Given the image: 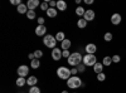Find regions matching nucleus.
Returning <instances> with one entry per match:
<instances>
[{"mask_svg":"<svg viewBox=\"0 0 126 93\" xmlns=\"http://www.w3.org/2000/svg\"><path fill=\"white\" fill-rule=\"evenodd\" d=\"M67 86H68V88H71V89H76V88L82 87L83 83H82V79H81L78 76H72V77L67 80Z\"/></svg>","mask_w":126,"mask_h":93,"instance_id":"f03ea898","label":"nucleus"},{"mask_svg":"<svg viewBox=\"0 0 126 93\" xmlns=\"http://www.w3.org/2000/svg\"><path fill=\"white\" fill-rule=\"evenodd\" d=\"M57 76H58V78H61V79L68 80V79L72 77L71 69H68L67 67H59V68L57 69Z\"/></svg>","mask_w":126,"mask_h":93,"instance_id":"7ed1b4c3","label":"nucleus"},{"mask_svg":"<svg viewBox=\"0 0 126 93\" xmlns=\"http://www.w3.org/2000/svg\"><path fill=\"white\" fill-rule=\"evenodd\" d=\"M82 63L85 64L86 67H93L94 64L97 63V58H96L94 54H86L85 57H83Z\"/></svg>","mask_w":126,"mask_h":93,"instance_id":"39448f33","label":"nucleus"},{"mask_svg":"<svg viewBox=\"0 0 126 93\" xmlns=\"http://www.w3.org/2000/svg\"><path fill=\"white\" fill-rule=\"evenodd\" d=\"M85 50H86V54H94L97 52V45L93 43H90L85 47Z\"/></svg>","mask_w":126,"mask_h":93,"instance_id":"0eeeda50","label":"nucleus"},{"mask_svg":"<svg viewBox=\"0 0 126 93\" xmlns=\"http://www.w3.org/2000/svg\"><path fill=\"white\" fill-rule=\"evenodd\" d=\"M121 20H122V18H121V15H120L119 13L112 14V16H111V23H112L113 25H119V24L121 23Z\"/></svg>","mask_w":126,"mask_h":93,"instance_id":"9b49d317","label":"nucleus"},{"mask_svg":"<svg viewBox=\"0 0 126 93\" xmlns=\"http://www.w3.org/2000/svg\"><path fill=\"white\" fill-rule=\"evenodd\" d=\"M46 32H47V28L44 27V25H37V28H35V34L38 35V37H46Z\"/></svg>","mask_w":126,"mask_h":93,"instance_id":"f8f14e48","label":"nucleus"},{"mask_svg":"<svg viewBox=\"0 0 126 93\" xmlns=\"http://www.w3.org/2000/svg\"><path fill=\"white\" fill-rule=\"evenodd\" d=\"M48 5H49V3H48V1L42 3V4H40V9H42V10H44V12H47V10L49 9V6H48Z\"/></svg>","mask_w":126,"mask_h":93,"instance_id":"7c9ffc66","label":"nucleus"},{"mask_svg":"<svg viewBox=\"0 0 126 93\" xmlns=\"http://www.w3.org/2000/svg\"><path fill=\"white\" fill-rule=\"evenodd\" d=\"M29 93H40V89L38 86H34V87H30L29 89Z\"/></svg>","mask_w":126,"mask_h":93,"instance_id":"cd10ccee","label":"nucleus"},{"mask_svg":"<svg viewBox=\"0 0 126 93\" xmlns=\"http://www.w3.org/2000/svg\"><path fill=\"white\" fill-rule=\"evenodd\" d=\"M30 67L33 68V69H38V68L40 67V62H39V59H34V60H32Z\"/></svg>","mask_w":126,"mask_h":93,"instance_id":"393cba45","label":"nucleus"},{"mask_svg":"<svg viewBox=\"0 0 126 93\" xmlns=\"http://www.w3.org/2000/svg\"><path fill=\"white\" fill-rule=\"evenodd\" d=\"M112 63H113V62H112V57H105V58L102 59L103 67H105V66H106V67H110Z\"/></svg>","mask_w":126,"mask_h":93,"instance_id":"6ab92c4d","label":"nucleus"},{"mask_svg":"<svg viewBox=\"0 0 126 93\" xmlns=\"http://www.w3.org/2000/svg\"><path fill=\"white\" fill-rule=\"evenodd\" d=\"M71 45H72V43H71V40L69 39H64L63 42L61 43V48H62V50H69V48H71Z\"/></svg>","mask_w":126,"mask_h":93,"instance_id":"4468645a","label":"nucleus"},{"mask_svg":"<svg viewBox=\"0 0 126 93\" xmlns=\"http://www.w3.org/2000/svg\"><path fill=\"white\" fill-rule=\"evenodd\" d=\"M28 58H29L30 60H34V59H35V57H34V53H29Z\"/></svg>","mask_w":126,"mask_h":93,"instance_id":"4c0bfd02","label":"nucleus"},{"mask_svg":"<svg viewBox=\"0 0 126 93\" xmlns=\"http://www.w3.org/2000/svg\"><path fill=\"white\" fill-rule=\"evenodd\" d=\"M105 79H106V74H105L103 72H102V73H100V74H97V80L98 82H103Z\"/></svg>","mask_w":126,"mask_h":93,"instance_id":"c85d7f7f","label":"nucleus"},{"mask_svg":"<svg viewBox=\"0 0 126 93\" xmlns=\"http://www.w3.org/2000/svg\"><path fill=\"white\" fill-rule=\"evenodd\" d=\"M27 6H28V10H35L38 6H40V3L39 0H28Z\"/></svg>","mask_w":126,"mask_h":93,"instance_id":"6e6552de","label":"nucleus"},{"mask_svg":"<svg viewBox=\"0 0 126 93\" xmlns=\"http://www.w3.org/2000/svg\"><path fill=\"white\" fill-rule=\"evenodd\" d=\"M71 54H72V53H69V50H62V57H63V58H67V59H68V58L71 57Z\"/></svg>","mask_w":126,"mask_h":93,"instance_id":"2f4dec72","label":"nucleus"},{"mask_svg":"<svg viewBox=\"0 0 126 93\" xmlns=\"http://www.w3.org/2000/svg\"><path fill=\"white\" fill-rule=\"evenodd\" d=\"M25 15H27V18H28L29 20H33V19H35V16H37L35 10H28V13H27Z\"/></svg>","mask_w":126,"mask_h":93,"instance_id":"b1692460","label":"nucleus"},{"mask_svg":"<svg viewBox=\"0 0 126 93\" xmlns=\"http://www.w3.org/2000/svg\"><path fill=\"white\" fill-rule=\"evenodd\" d=\"M38 25H44V18H42V16L38 18Z\"/></svg>","mask_w":126,"mask_h":93,"instance_id":"72a5a7b5","label":"nucleus"},{"mask_svg":"<svg viewBox=\"0 0 126 93\" xmlns=\"http://www.w3.org/2000/svg\"><path fill=\"white\" fill-rule=\"evenodd\" d=\"M37 83H38V78H37L35 76H30V77H28V79H27V84H28V86L34 87V86H37Z\"/></svg>","mask_w":126,"mask_h":93,"instance_id":"ddd939ff","label":"nucleus"},{"mask_svg":"<svg viewBox=\"0 0 126 93\" xmlns=\"http://www.w3.org/2000/svg\"><path fill=\"white\" fill-rule=\"evenodd\" d=\"M82 60H83V57H82V54L79 53V52H75V53H72L71 57L67 59L68 64L72 66V67H77L78 64L82 63Z\"/></svg>","mask_w":126,"mask_h":93,"instance_id":"f257e3e1","label":"nucleus"},{"mask_svg":"<svg viewBox=\"0 0 126 93\" xmlns=\"http://www.w3.org/2000/svg\"><path fill=\"white\" fill-rule=\"evenodd\" d=\"M77 27L79 28V29H85L86 27H87V22L83 18H81V19H78V22H77Z\"/></svg>","mask_w":126,"mask_h":93,"instance_id":"aec40b11","label":"nucleus"},{"mask_svg":"<svg viewBox=\"0 0 126 93\" xmlns=\"http://www.w3.org/2000/svg\"><path fill=\"white\" fill-rule=\"evenodd\" d=\"M34 57H35V59H40L42 57H43V52H42L40 49L34 50Z\"/></svg>","mask_w":126,"mask_h":93,"instance_id":"bb28decb","label":"nucleus"},{"mask_svg":"<svg viewBox=\"0 0 126 93\" xmlns=\"http://www.w3.org/2000/svg\"><path fill=\"white\" fill-rule=\"evenodd\" d=\"M85 3H86L87 5H88V4L91 5V4H93V0H85Z\"/></svg>","mask_w":126,"mask_h":93,"instance_id":"58836bf2","label":"nucleus"},{"mask_svg":"<svg viewBox=\"0 0 126 93\" xmlns=\"http://www.w3.org/2000/svg\"><path fill=\"white\" fill-rule=\"evenodd\" d=\"M120 60H121V57H120L119 54H116V55L112 57V62H113V63H120Z\"/></svg>","mask_w":126,"mask_h":93,"instance_id":"473e14b6","label":"nucleus"},{"mask_svg":"<svg viewBox=\"0 0 126 93\" xmlns=\"http://www.w3.org/2000/svg\"><path fill=\"white\" fill-rule=\"evenodd\" d=\"M94 16H96L94 12H93L92 9H88V10H86V13H85V16H83V19H85L86 22H92V20L94 19Z\"/></svg>","mask_w":126,"mask_h":93,"instance_id":"1a4fd4ad","label":"nucleus"},{"mask_svg":"<svg viewBox=\"0 0 126 93\" xmlns=\"http://www.w3.org/2000/svg\"><path fill=\"white\" fill-rule=\"evenodd\" d=\"M49 8H57V1H49Z\"/></svg>","mask_w":126,"mask_h":93,"instance_id":"e433bc0d","label":"nucleus"},{"mask_svg":"<svg viewBox=\"0 0 126 93\" xmlns=\"http://www.w3.org/2000/svg\"><path fill=\"white\" fill-rule=\"evenodd\" d=\"M61 58H62V50L58 49V48L52 49V59L53 60H59Z\"/></svg>","mask_w":126,"mask_h":93,"instance_id":"9d476101","label":"nucleus"},{"mask_svg":"<svg viewBox=\"0 0 126 93\" xmlns=\"http://www.w3.org/2000/svg\"><path fill=\"white\" fill-rule=\"evenodd\" d=\"M10 3H12L13 5H16V6H19L20 4H22V1H20V0H12Z\"/></svg>","mask_w":126,"mask_h":93,"instance_id":"f704fd0d","label":"nucleus"},{"mask_svg":"<svg viewBox=\"0 0 126 93\" xmlns=\"http://www.w3.org/2000/svg\"><path fill=\"white\" fill-rule=\"evenodd\" d=\"M102 70H103V64H102V62L100 63V62H97L96 64L93 66V72L96 74H100V73H102Z\"/></svg>","mask_w":126,"mask_h":93,"instance_id":"dca6fc26","label":"nucleus"},{"mask_svg":"<svg viewBox=\"0 0 126 93\" xmlns=\"http://www.w3.org/2000/svg\"><path fill=\"white\" fill-rule=\"evenodd\" d=\"M77 73H78V69L77 68H72L71 69V74L72 76H77Z\"/></svg>","mask_w":126,"mask_h":93,"instance_id":"c9c22d12","label":"nucleus"},{"mask_svg":"<svg viewBox=\"0 0 126 93\" xmlns=\"http://www.w3.org/2000/svg\"><path fill=\"white\" fill-rule=\"evenodd\" d=\"M25 84H27V79L23 78V77H18V79H16V86H18V87H24Z\"/></svg>","mask_w":126,"mask_h":93,"instance_id":"412c9836","label":"nucleus"},{"mask_svg":"<svg viewBox=\"0 0 126 93\" xmlns=\"http://www.w3.org/2000/svg\"><path fill=\"white\" fill-rule=\"evenodd\" d=\"M16 10H18L19 14H27L28 13V6H27V4H20L16 8Z\"/></svg>","mask_w":126,"mask_h":93,"instance_id":"a211bd4d","label":"nucleus"},{"mask_svg":"<svg viewBox=\"0 0 126 93\" xmlns=\"http://www.w3.org/2000/svg\"><path fill=\"white\" fill-rule=\"evenodd\" d=\"M56 39H57V42H63V40L66 39V35H64V33L63 32H58L57 34H56Z\"/></svg>","mask_w":126,"mask_h":93,"instance_id":"5701e85b","label":"nucleus"},{"mask_svg":"<svg viewBox=\"0 0 126 93\" xmlns=\"http://www.w3.org/2000/svg\"><path fill=\"white\" fill-rule=\"evenodd\" d=\"M62 93H68V91H62Z\"/></svg>","mask_w":126,"mask_h":93,"instance_id":"ea45409f","label":"nucleus"},{"mask_svg":"<svg viewBox=\"0 0 126 93\" xmlns=\"http://www.w3.org/2000/svg\"><path fill=\"white\" fill-rule=\"evenodd\" d=\"M57 10H59V12H64V10L67 9V3L63 1V0H58L57 1Z\"/></svg>","mask_w":126,"mask_h":93,"instance_id":"2eb2a0df","label":"nucleus"},{"mask_svg":"<svg viewBox=\"0 0 126 93\" xmlns=\"http://www.w3.org/2000/svg\"><path fill=\"white\" fill-rule=\"evenodd\" d=\"M43 44H44L47 48L54 49V48H56V44H57V39H56V37L48 34V35H46V37L43 38Z\"/></svg>","mask_w":126,"mask_h":93,"instance_id":"20e7f679","label":"nucleus"},{"mask_svg":"<svg viewBox=\"0 0 126 93\" xmlns=\"http://www.w3.org/2000/svg\"><path fill=\"white\" fill-rule=\"evenodd\" d=\"M72 93H77V92H72Z\"/></svg>","mask_w":126,"mask_h":93,"instance_id":"a19ab883","label":"nucleus"},{"mask_svg":"<svg viewBox=\"0 0 126 93\" xmlns=\"http://www.w3.org/2000/svg\"><path fill=\"white\" fill-rule=\"evenodd\" d=\"M46 13H47V15H48L49 18H56V16H57V13H58V10H57L56 8H49Z\"/></svg>","mask_w":126,"mask_h":93,"instance_id":"f3484780","label":"nucleus"},{"mask_svg":"<svg viewBox=\"0 0 126 93\" xmlns=\"http://www.w3.org/2000/svg\"><path fill=\"white\" fill-rule=\"evenodd\" d=\"M85 13H86V9L82 8V6H77L76 8V14L78 16H85Z\"/></svg>","mask_w":126,"mask_h":93,"instance_id":"4be33fe9","label":"nucleus"},{"mask_svg":"<svg viewBox=\"0 0 126 93\" xmlns=\"http://www.w3.org/2000/svg\"><path fill=\"white\" fill-rule=\"evenodd\" d=\"M112 38H113V35H112V33H110V32L105 33V35H103V40H105V42H111Z\"/></svg>","mask_w":126,"mask_h":93,"instance_id":"a878e982","label":"nucleus"},{"mask_svg":"<svg viewBox=\"0 0 126 93\" xmlns=\"http://www.w3.org/2000/svg\"><path fill=\"white\" fill-rule=\"evenodd\" d=\"M77 69H78L79 73H83V72L86 70V66L83 64V63H81V64H78V66H77Z\"/></svg>","mask_w":126,"mask_h":93,"instance_id":"c756f323","label":"nucleus"},{"mask_svg":"<svg viewBox=\"0 0 126 93\" xmlns=\"http://www.w3.org/2000/svg\"><path fill=\"white\" fill-rule=\"evenodd\" d=\"M16 72H18V76H19V77L25 78V77L28 76V73H29V67L25 66V64H23V66H20V67L18 68Z\"/></svg>","mask_w":126,"mask_h":93,"instance_id":"423d86ee","label":"nucleus"}]
</instances>
